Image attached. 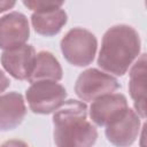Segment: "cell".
<instances>
[{
  "mask_svg": "<svg viewBox=\"0 0 147 147\" xmlns=\"http://www.w3.org/2000/svg\"><path fill=\"white\" fill-rule=\"evenodd\" d=\"M141 49L140 36L130 25L118 24L106 31L98 56V65L115 76L126 74Z\"/></svg>",
  "mask_w": 147,
  "mask_h": 147,
  "instance_id": "6da1fadb",
  "label": "cell"
},
{
  "mask_svg": "<svg viewBox=\"0 0 147 147\" xmlns=\"http://www.w3.org/2000/svg\"><path fill=\"white\" fill-rule=\"evenodd\" d=\"M56 147H93L95 126L87 121V106L78 100L65 101L53 115Z\"/></svg>",
  "mask_w": 147,
  "mask_h": 147,
  "instance_id": "7a4b0ae2",
  "label": "cell"
},
{
  "mask_svg": "<svg viewBox=\"0 0 147 147\" xmlns=\"http://www.w3.org/2000/svg\"><path fill=\"white\" fill-rule=\"evenodd\" d=\"M98 41L95 36L83 28L69 30L61 40V52L64 59L76 67H86L94 60Z\"/></svg>",
  "mask_w": 147,
  "mask_h": 147,
  "instance_id": "3957f363",
  "label": "cell"
},
{
  "mask_svg": "<svg viewBox=\"0 0 147 147\" xmlns=\"http://www.w3.org/2000/svg\"><path fill=\"white\" fill-rule=\"evenodd\" d=\"M29 108L34 114H51L56 111L67 98V90L53 80H39L30 85L25 92Z\"/></svg>",
  "mask_w": 147,
  "mask_h": 147,
  "instance_id": "277c9868",
  "label": "cell"
},
{
  "mask_svg": "<svg viewBox=\"0 0 147 147\" xmlns=\"http://www.w3.org/2000/svg\"><path fill=\"white\" fill-rule=\"evenodd\" d=\"M121 87L118 80L99 69L90 68L83 71L75 84V92L83 101H94L107 94L114 93Z\"/></svg>",
  "mask_w": 147,
  "mask_h": 147,
  "instance_id": "5b68a950",
  "label": "cell"
},
{
  "mask_svg": "<svg viewBox=\"0 0 147 147\" xmlns=\"http://www.w3.org/2000/svg\"><path fill=\"white\" fill-rule=\"evenodd\" d=\"M30 37V26L26 16L11 11L0 17V48L8 51L25 45Z\"/></svg>",
  "mask_w": 147,
  "mask_h": 147,
  "instance_id": "8992f818",
  "label": "cell"
},
{
  "mask_svg": "<svg viewBox=\"0 0 147 147\" xmlns=\"http://www.w3.org/2000/svg\"><path fill=\"white\" fill-rule=\"evenodd\" d=\"M140 132V117L131 108L106 126V137L116 147H129L138 138Z\"/></svg>",
  "mask_w": 147,
  "mask_h": 147,
  "instance_id": "52a82bcc",
  "label": "cell"
},
{
  "mask_svg": "<svg viewBox=\"0 0 147 147\" xmlns=\"http://www.w3.org/2000/svg\"><path fill=\"white\" fill-rule=\"evenodd\" d=\"M36 51L31 45H23L13 49L5 51L1 54L0 61L3 69L18 80H28L30 77L34 61Z\"/></svg>",
  "mask_w": 147,
  "mask_h": 147,
  "instance_id": "ba28073f",
  "label": "cell"
},
{
  "mask_svg": "<svg viewBox=\"0 0 147 147\" xmlns=\"http://www.w3.org/2000/svg\"><path fill=\"white\" fill-rule=\"evenodd\" d=\"M127 100L121 93H111L98 98L90 106V117L99 126H107L122 116L126 109Z\"/></svg>",
  "mask_w": 147,
  "mask_h": 147,
  "instance_id": "9c48e42d",
  "label": "cell"
},
{
  "mask_svg": "<svg viewBox=\"0 0 147 147\" xmlns=\"http://www.w3.org/2000/svg\"><path fill=\"white\" fill-rule=\"evenodd\" d=\"M26 107L22 94L9 92L0 95V131L16 129L24 119Z\"/></svg>",
  "mask_w": 147,
  "mask_h": 147,
  "instance_id": "30bf717a",
  "label": "cell"
},
{
  "mask_svg": "<svg viewBox=\"0 0 147 147\" xmlns=\"http://www.w3.org/2000/svg\"><path fill=\"white\" fill-rule=\"evenodd\" d=\"M129 92L134 101L136 113L139 117H146V54H141L140 57L132 64L130 69Z\"/></svg>",
  "mask_w": 147,
  "mask_h": 147,
  "instance_id": "8fae6325",
  "label": "cell"
},
{
  "mask_svg": "<svg viewBox=\"0 0 147 147\" xmlns=\"http://www.w3.org/2000/svg\"><path fill=\"white\" fill-rule=\"evenodd\" d=\"M63 71L57 59L47 51H41L36 55L34 65L30 77L29 83H34L39 80H53L59 82L62 79Z\"/></svg>",
  "mask_w": 147,
  "mask_h": 147,
  "instance_id": "7c38bea8",
  "label": "cell"
},
{
  "mask_svg": "<svg viewBox=\"0 0 147 147\" xmlns=\"http://www.w3.org/2000/svg\"><path fill=\"white\" fill-rule=\"evenodd\" d=\"M67 20V13L62 8L45 13H33L31 15V23L34 31L45 37H53L57 34L65 25Z\"/></svg>",
  "mask_w": 147,
  "mask_h": 147,
  "instance_id": "4fadbf2b",
  "label": "cell"
},
{
  "mask_svg": "<svg viewBox=\"0 0 147 147\" xmlns=\"http://www.w3.org/2000/svg\"><path fill=\"white\" fill-rule=\"evenodd\" d=\"M24 6L33 10V13H45L62 7V1H23Z\"/></svg>",
  "mask_w": 147,
  "mask_h": 147,
  "instance_id": "5bb4252c",
  "label": "cell"
},
{
  "mask_svg": "<svg viewBox=\"0 0 147 147\" xmlns=\"http://www.w3.org/2000/svg\"><path fill=\"white\" fill-rule=\"evenodd\" d=\"M10 85V80L9 78L6 76V74L0 69V94L2 92H5Z\"/></svg>",
  "mask_w": 147,
  "mask_h": 147,
  "instance_id": "9a60e30c",
  "label": "cell"
},
{
  "mask_svg": "<svg viewBox=\"0 0 147 147\" xmlns=\"http://www.w3.org/2000/svg\"><path fill=\"white\" fill-rule=\"evenodd\" d=\"M0 147H29V146L24 141H22V140L11 139V140L5 141L2 145H0Z\"/></svg>",
  "mask_w": 147,
  "mask_h": 147,
  "instance_id": "2e32d148",
  "label": "cell"
},
{
  "mask_svg": "<svg viewBox=\"0 0 147 147\" xmlns=\"http://www.w3.org/2000/svg\"><path fill=\"white\" fill-rule=\"evenodd\" d=\"M15 1H7V0H0V13H3L15 6Z\"/></svg>",
  "mask_w": 147,
  "mask_h": 147,
  "instance_id": "e0dca14e",
  "label": "cell"
}]
</instances>
